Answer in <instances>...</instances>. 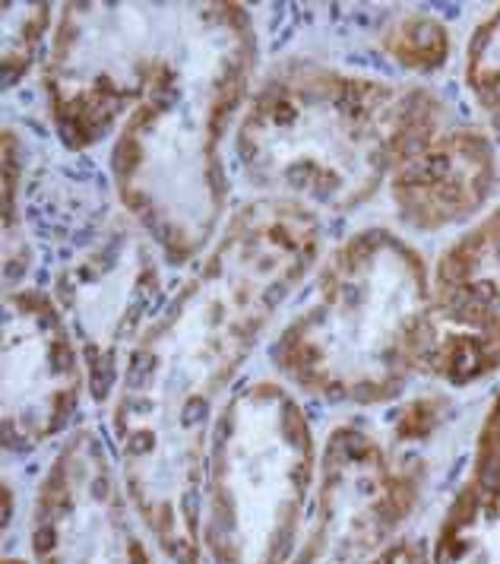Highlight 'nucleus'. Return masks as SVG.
I'll return each mask as SVG.
<instances>
[{"mask_svg":"<svg viewBox=\"0 0 500 564\" xmlns=\"http://www.w3.org/2000/svg\"><path fill=\"white\" fill-rule=\"evenodd\" d=\"M320 216L279 200L235 209L159 311L111 397L130 508L172 564L203 558L206 454L222 393L320 260Z\"/></svg>","mask_w":500,"mask_h":564,"instance_id":"obj_1","label":"nucleus"},{"mask_svg":"<svg viewBox=\"0 0 500 564\" xmlns=\"http://www.w3.org/2000/svg\"><path fill=\"white\" fill-rule=\"evenodd\" d=\"M257 32L241 3H191L159 83L111 147L124 216L165 263L200 260L226 226L222 140L253 93Z\"/></svg>","mask_w":500,"mask_h":564,"instance_id":"obj_2","label":"nucleus"},{"mask_svg":"<svg viewBox=\"0 0 500 564\" xmlns=\"http://www.w3.org/2000/svg\"><path fill=\"white\" fill-rule=\"evenodd\" d=\"M447 124L444 99L422 83L285 61L253 86L235 128V159L263 200L314 216L349 213Z\"/></svg>","mask_w":500,"mask_h":564,"instance_id":"obj_3","label":"nucleus"},{"mask_svg":"<svg viewBox=\"0 0 500 564\" xmlns=\"http://www.w3.org/2000/svg\"><path fill=\"white\" fill-rule=\"evenodd\" d=\"M427 324L425 257L393 229L368 226L326 254L304 305L270 346V361L311 397L380 406L425 375Z\"/></svg>","mask_w":500,"mask_h":564,"instance_id":"obj_4","label":"nucleus"},{"mask_svg":"<svg viewBox=\"0 0 500 564\" xmlns=\"http://www.w3.org/2000/svg\"><path fill=\"white\" fill-rule=\"evenodd\" d=\"M317 463L311 422L289 387L250 381L235 390L206 454L203 549L213 564L295 558Z\"/></svg>","mask_w":500,"mask_h":564,"instance_id":"obj_5","label":"nucleus"},{"mask_svg":"<svg viewBox=\"0 0 500 564\" xmlns=\"http://www.w3.org/2000/svg\"><path fill=\"white\" fill-rule=\"evenodd\" d=\"M191 3H64L42 89L51 128L67 150L118 137L146 102L187 26Z\"/></svg>","mask_w":500,"mask_h":564,"instance_id":"obj_6","label":"nucleus"},{"mask_svg":"<svg viewBox=\"0 0 500 564\" xmlns=\"http://www.w3.org/2000/svg\"><path fill=\"white\" fill-rule=\"evenodd\" d=\"M159 260L155 245L124 216V223L99 231L57 273L54 302L70 324L96 400L115 397L133 346L159 317Z\"/></svg>","mask_w":500,"mask_h":564,"instance_id":"obj_7","label":"nucleus"},{"mask_svg":"<svg viewBox=\"0 0 500 564\" xmlns=\"http://www.w3.org/2000/svg\"><path fill=\"white\" fill-rule=\"evenodd\" d=\"M419 501V476L368 429L343 422L326 435L314 508L292 564H374Z\"/></svg>","mask_w":500,"mask_h":564,"instance_id":"obj_8","label":"nucleus"},{"mask_svg":"<svg viewBox=\"0 0 500 564\" xmlns=\"http://www.w3.org/2000/svg\"><path fill=\"white\" fill-rule=\"evenodd\" d=\"M29 545L35 564H159L96 432H74L51 460L32 501Z\"/></svg>","mask_w":500,"mask_h":564,"instance_id":"obj_9","label":"nucleus"},{"mask_svg":"<svg viewBox=\"0 0 500 564\" xmlns=\"http://www.w3.org/2000/svg\"><path fill=\"white\" fill-rule=\"evenodd\" d=\"M89 387L67 317L54 295L17 285L3 299V447L32 451L64 435Z\"/></svg>","mask_w":500,"mask_h":564,"instance_id":"obj_10","label":"nucleus"},{"mask_svg":"<svg viewBox=\"0 0 500 564\" xmlns=\"http://www.w3.org/2000/svg\"><path fill=\"white\" fill-rule=\"evenodd\" d=\"M500 371V204L463 229L431 270L425 375L472 387Z\"/></svg>","mask_w":500,"mask_h":564,"instance_id":"obj_11","label":"nucleus"},{"mask_svg":"<svg viewBox=\"0 0 500 564\" xmlns=\"http://www.w3.org/2000/svg\"><path fill=\"white\" fill-rule=\"evenodd\" d=\"M387 187L405 229H469L500 194L498 140L485 128L447 124L402 159Z\"/></svg>","mask_w":500,"mask_h":564,"instance_id":"obj_12","label":"nucleus"},{"mask_svg":"<svg viewBox=\"0 0 500 564\" xmlns=\"http://www.w3.org/2000/svg\"><path fill=\"white\" fill-rule=\"evenodd\" d=\"M431 564H500V454L476 447L431 542Z\"/></svg>","mask_w":500,"mask_h":564,"instance_id":"obj_13","label":"nucleus"},{"mask_svg":"<svg viewBox=\"0 0 500 564\" xmlns=\"http://www.w3.org/2000/svg\"><path fill=\"white\" fill-rule=\"evenodd\" d=\"M387 57H393L409 74H434L447 64L453 48L450 29L425 10L393 13L377 35Z\"/></svg>","mask_w":500,"mask_h":564,"instance_id":"obj_14","label":"nucleus"},{"mask_svg":"<svg viewBox=\"0 0 500 564\" xmlns=\"http://www.w3.org/2000/svg\"><path fill=\"white\" fill-rule=\"evenodd\" d=\"M54 20V3H0V64L7 89L45 61L42 52H48Z\"/></svg>","mask_w":500,"mask_h":564,"instance_id":"obj_15","label":"nucleus"},{"mask_svg":"<svg viewBox=\"0 0 500 564\" xmlns=\"http://www.w3.org/2000/svg\"><path fill=\"white\" fill-rule=\"evenodd\" d=\"M463 77L485 121L494 133H500V7L488 13L472 32L466 45Z\"/></svg>","mask_w":500,"mask_h":564,"instance_id":"obj_16","label":"nucleus"},{"mask_svg":"<svg viewBox=\"0 0 500 564\" xmlns=\"http://www.w3.org/2000/svg\"><path fill=\"white\" fill-rule=\"evenodd\" d=\"M20 175H23V165H20L17 133L7 130L3 133V280H7V289H17L29 267V241H25L20 200H17Z\"/></svg>","mask_w":500,"mask_h":564,"instance_id":"obj_17","label":"nucleus"},{"mask_svg":"<svg viewBox=\"0 0 500 564\" xmlns=\"http://www.w3.org/2000/svg\"><path fill=\"white\" fill-rule=\"evenodd\" d=\"M447 412V403L434 393L419 397L412 403H405L402 412L396 415V425H393V437L396 444H412V441H427V437L437 432L441 425V415Z\"/></svg>","mask_w":500,"mask_h":564,"instance_id":"obj_18","label":"nucleus"},{"mask_svg":"<svg viewBox=\"0 0 500 564\" xmlns=\"http://www.w3.org/2000/svg\"><path fill=\"white\" fill-rule=\"evenodd\" d=\"M374 564H431V555L425 552V545L415 542V539H396Z\"/></svg>","mask_w":500,"mask_h":564,"instance_id":"obj_19","label":"nucleus"},{"mask_svg":"<svg viewBox=\"0 0 500 564\" xmlns=\"http://www.w3.org/2000/svg\"><path fill=\"white\" fill-rule=\"evenodd\" d=\"M476 447H488V451H498L500 454V393H498V400L491 403L488 415H485L481 429H478Z\"/></svg>","mask_w":500,"mask_h":564,"instance_id":"obj_20","label":"nucleus"},{"mask_svg":"<svg viewBox=\"0 0 500 564\" xmlns=\"http://www.w3.org/2000/svg\"><path fill=\"white\" fill-rule=\"evenodd\" d=\"M3 564H29V562H23V558H7Z\"/></svg>","mask_w":500,"mask_h":564,"instance_id":"obj_21","label":"nucleus"}]
</instances>
